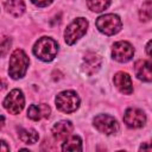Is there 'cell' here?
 I'll return each mask as SVG.
<instances>
[{
	"label": "cell",
	"mask_w": 152,
	"mask_h": 152,
	"mask_svg": "<svg viewBox=\"0 0 152 152\" xmlns=\"http://www.w3.org/2000/svg\"><path fill=\"white\" fill-rule=\"evenodd\" d=\"M112 0H87V6L90 11L100 13L107 10L110 5Z\"/></svg>",
	"instance_id": "18"
},
{
	"label": "cell",
	"mask_w": 152,
	"mask_h": 152,
	"mask_svg": "<svg viewBox=\"0 0 152 152\" xmlns=\"http://www.w3.org/2000/svg\"><path fill=\"white\" fill-rule=\"evenodd\" d=\"M19 139L25 144H36L39 139L38 132L33 128H20L18 131Z\"/></svg>",
	"instance_id": "16"
},
{
	"label": "cell",
	"mask_w": 152,
	"mask_h": 152,
	"mask_svg": "<svg viewBox=\"0 0 152 152\" xmlns=\"http://www.w3.org/2000/svg\"><path fill=\"white\" fill-rule=\"evenodd\" d=\"M25 106V97L20 89H13L4 100L5 109L11 114H19Z\"/></svg>",
	"instance_id": "6"
},
{
	"label": "cell",
	"mask_w": 152,
	"mask_h": 152,
	"mask_svg": "<svg viewBox=\"0 0 152 152\" xmlns=\"http://www.w3.org/2000/svg\"><path fill=\"white\" fill-rule=\"evenodd\" d=\"M5 8L12 15L20 17L25 12V2L24 0H6Z\"/></svg>",
	"instance_id": "15"
},
{
	"label": "cell",
	"mask_w": 152,
	"mask_h": 152,
	"mask_svg": "<svg viewBox=\"0 0 152 152\" xmlns=\"http://www.w3.org/2000/svg\"><path fill=\"white\" fill-rule=\"evenodd\" d=\"M151 44H152V42L148 40L147 45H146V53H147V56H151Z\"/></svg>",
	"instance_id": "22"
},
{
	"label": "cell",
	"mask_w": 152,
	"mask_h": 152,
	"mask_svg": "<svg viewBox=\"0 0 152 152\" xmlns=\"http://www.w3.org/2000/svg\"><path fill=\"white\" fill-rule=\"evenodd\" d=\"M96 27L99 28L100 32L107 34V36H113L116 34L121 27H122V21L119 15L108 13L100 15L96 20Z\"/></svg>",
	"instance_id": "4"
},
{
	"label": "cell",
	"mask_w": 152,
	"mask_h": 152,
	"mask_svg": "<svg viewBox=\"0 0 152 152\" xmlns=\"http://www.w3.org/2000/svg\"><path fill=\"white\" fill-rule=\"evenodd\" d=\"M32 1V4H34L36 6H38V7H46V6H49L53 0H31Z\"/></svg>",
	"instance_id": "20"
},
{
	"label": "cell",
	"mask_w": 152,
	"mask_h": 152,
	"mask_svg": "<svg viewBox=\"0 0 152 152\" xmlns=\"http://www.w3.org/2000/svg\"><path fill=\"white\" fill-rule=\"evenodd\" d=\"M139 17H140V20L142 21H148L152 17V2L151 0H147L142 4V7L139 12Z\"/></svg>",
	"instance_id": "19"
},
{
	"label": "cell",
	"mask_w": 152,
	"mask_h": 152,
	"mask_svg": "<svg viewBox=\"0 0 152 152\" xmlns=\"http://www.w3.org/2000/svg\"><path fill=\"white\" fill-rule=\"evenodd\" d=\"M133 55H134V48L128 42H125V40L116 42L112 48L113 58L120 63H126L131 61Z\"/></svg>",
	"instance_id": "8"
},
{
	"label": "cell",
	"mask_w": 152,
	"mask_h": 152,
	"mask_svg": "<svg viewBox=\"0 0 152 152\" xmlns=\"http://www.w3.org/2000/svg\"><path fill=\"white\" fill-rule=\"evenodd\" d=\"M56 107L63 113H72L80 107V97L76 91L64 90L61 91L56 99Z\"/></svg>",
	"instance_id": "5"
},
{
	"label": "cell",
	"mask_w": 152,
	"mask_h": 152,
	"mask_svg": "<svg viewBox=\"0 0 152 152\" xmlns=\"http://www.w3.org/2000/svg\"><path fill=\"white\" fill-rule=\"evenodd\" d=\"M50 114H51V108L45 103L31 104L27 109V116L33 121H38L43 118H49Z\"/></svg>",
	"instance_id": "14"
},
{
	"label": "cell",
	"mask_w": 152,
	"mask_h": 152,
	"mask_svg": "<svg viewBox=\"0 0 152 152\" xmlns=\"http://www.w3.org/2000/svg\"><path fill=\"white\" fill-rule=\"evenodd\" d=\"M4 124H5V118H4L2 115H0V129L2 128V126H4Z\"/></svg>",
	"instance_id": "23"
},
{
	"label": "cell",
	"mask_w": 152,
	"mask_h": 152,
	"mask_svg": "<svg viewBox=\"0 0 152 152\" xmlns=\"http://www.w3.org/2000/svg\"><path fill=\"white\" fill-rule=\"evenodd\" d=\"M63 151H82V140L78 135H69L63 140Z\"/></svg>",
	"instance_id": "17"
},
{
	"label": "cell",
	"mask_w": 152,
	"mask_h": 152,
	"mask_svg": "<svg viewBox=\"0 0 152 152\" xmlns=\"http://www.w3.org/2000/svg\"><path fill=\"white\" fill-rule=\"evenodd\" d=\"M135 76L145 82H151L152 72H151V62L147 59H139L134 64Z\"/></svg>",
	"instance_id": "12"
},
{
	"label": "cell",
	"mask_w": 152,
	"mask_h": 152,
	"mask_svg": "<svg viewBox=\"0 0 152 152\" xmlns=\"http://www.w3.org/2000/svg\"><path fill=\"white\" fill-rule=\"evenodd\" d=\"M101 57L94 52H90V53H87L84 56V59H83V70L86 74H88L89 76L90 75H94L101 66Z\"/></svg>",
	"instance_id": "13"
},
{
	"label": "cell",
	"mask_w": 152,
	"mask_h": 152,
	"mask_svg": "<svg viewBox=\"0 0 152 152\" xmlns=\"http://www.w3.org/2000/svg\"><path fill=\"white\" fill-rule=\"evenodd\" d=\"M57 52H58V44L55 39L50 37L39 38L33 46L34 56L43 62H51L57 56Z\"/></svg>",
	"instance_id": "2"
},
{
	"label": "cell",
	"mask_w": 152,
	"mask_h": 152,
	"mask_svg": "<svg viewBox=\"0 0 152 152\" xmlns=\"http://www.w3.org/2000/svg\"><path fill=\"white\" fill-rule=\"evenodd\" d=\"M0 151H10V146L4 140H0Z\"/></svg>",
	"instance_id": "21"
},
{
	"label": "cell",
	"mask_w": 152,
	"mask_h": 152,
	"mask_svg": "<svg viewBox=\"0 0 152 152\" xmlns=\"http://www.w3.org/2000/svg\"><path fill=\"white\" fill-rule=\"evenodd\" d=\"M28 57L21 50L17 49L12 52L8 63V74L13 80H19L25 76L27 68H28Z\"/></svg>",
	"instance_id": "1"
},
{
	"label": "cell",
	"mask_w": 152,
	"mask_h": 152,
	"mask_svg": "<svg viewBox=\"0 0 152 152\" xmlns=\"http://www.w3.org/2000/svg\"><path fill=\"white\" fill-rule=\"evenodd\" d=\"M94 126L96 127V129L103 134L110 135L118 132L119 129V124L116 121V119H114V116L108 115V114H99L94 118L93 120Z\"/></svg>",
	"instance_id": "7"
},
{
	"label": "cell",
	"mask_w": 152,
	"mask_h": 152,
	"mask_svg": "<svg viewBox=\"0 0 152 152\" xmlns=\"http://www.w3.org/2000/svg\"><path fill=\"white\" fill-rule=\"evenodd\" d=\"M124 121L131 128H140L146 122V115L139 108H128L125 112Z\"/></svg>",
	"instance_id": "9"
},
{
	"label": "cell",
	"mask_w": 152,
	"mask_h": 152,
	"mask_svg": "<svg viewBox=\"0 0 152 152\" xmlns=\"http://www.w3.org/2000/svg\"><path fill=\"white\" fill-rule=\"evenodd\" d=\"M114 84L115 87L126 95H129L133 93V84H132V80L131 76L125 72V71H119L114 75Z\"/></svg>",
	"instance_id": "10"
},
{
	"label": "cell",
	"mask_w": 152,
	"mask_h": 152,
	"mask_svg": "<svg viewBox=\"0 0 152 152\" xmlns=\"http://www.w3.org/2000/svg\"><path fill=\"white\" fill-rule=\"evenodd\" d=\"M74 129V125L69 120H62L53 125L52 127V135L56 140H65L69 135H71V132Z\"/></svg>",
	"instance_id": "11"
},
{
	"label": "cell",
	"mask_w": 152,
	"mask_h": 152,
	"mask_svg": "<svg viewBox=\"0 0 152 152\" xmlns=\"http://www.w3.org/2000/svg\"><path fill=\"white\" fill-rule=\"evenodd\" d=\"M5 87H6V86H5V82L0 78V91H1V90H4V89H5Z\"/></svg>",
	"instance_id": "24"
},
{
	"label": "cell",
	"mask_w": 152,
	"mask_h": 152,
	"mask_svg": "<svg viewBox=\"0 0 152 152\" xmlns=\"http://www.w3.org/2000/svg\"><path fill=\"white\" fill-rule=\"evenodd\" d=\"M88 30V20L86 18H76L74 19L64 31V40L68 45L75 44L81 37L86 34Z\"/></svg>",
	"instance_id": "3"
}]
</instances>
